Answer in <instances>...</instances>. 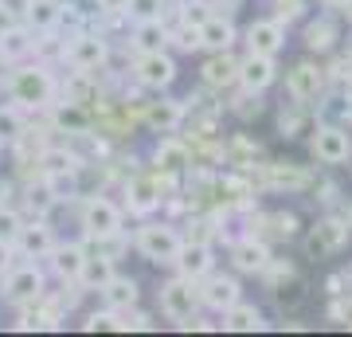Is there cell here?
<instances>
[{"label":"cell","instance_id":"obj_26","mask_svg":"<svg viewBox=\"0 0 352 337\" xmlns=\"http://www.w3.org/2000/svg\"><path fill=\"white\" fill-rule=\"evenodd\" d=\"M184 118V106L180 102H149L145 106V125H149L153 134H173L176 125Z\"/></svg>","mask_w":352,"mask_h":337},{"label":"cell","instance_id":"obj_24","mask_svg":"<svg viewBox=\"0 0 352 337\" xmlns=\"http://www.w3.org/2000/svg\"><path fill=\"white\" fill-rule=\"evenodd\" d=\"M113 275H118V271H113V259H110V255H90V251H87L82 271H78V287H82V290H102Z\"/></svg>","mask_w":352,"mask_h":337},{"label":"cell","instance_id":"obj_38","mask_svg":"<svg viewBox=\"0 0 352 337\" xmlns=\"http://www.w3.org/2000/svg\"><path fill=\"white\" fill-rule=\"evenodd\" d=\"M302 130H305V118H302V114H298V110L289 114V118H286V114H282V138H298Z\"/></svg>","mask_w":352,"mask_h":337},{"label":"cell","instance_id":"obj_15","mask_svg":"<svg viewBox=\"0 0 352 337\" xmlns=\"http://www.w3.org/2000/svg\"><path fill=\"white\" fill-rule=\"evenodd\" d=\"M126 196H129V212L138 216H149L153 208H161V176H129L126 185Z\"/></svg>","mask_w":352,"mask_h":337},{"label":"cell","instance_id":"obj_7","mask_svg":"<svg viewBox=\"0 0 352 337\" xmlns=\"http://www.w3.org/2000/svg\"><path fill=\"white\" fill-rule=\"evenodd\" d=\"M67 59H71V67H75V71L94 75L102 63L110 59V43H106V36H102V32H78V36H71Z\"/></svg>","mask_w":352,"mask_h":337},{"label":"cell","instance_id":"obj_3","mask_svg":"<svg viewBox=\"0 0 352 337\" xmlns=\"http://www.w3.org/2000/svg\"><path fill=\"white\" fill-rule=\"evenodd\" d=\"M180 75V67H176L173 51L161 48V51H141L138 59H133V79H138V87L145 90H168Z\"/></svg>","mask_w":352,"mask_h":337},{"label":"cell","instance_id":"obj_22","mask_svg":"<svg viewBox=\"0 0 352 337\" xmlns=\"http://www.w3.org/2000/svg\"><path fill=\"white\" fill-rule=\"evenodd\" d=\"M32 39H36V32L16 20L8 32H0V59H4V63L28 59V55H32Z\"/></svg>","mask_w":352,"mask_h":337},{"label":"cell","instance_id":"obj_39","mask_svg":"<svg viewBox=\"0 0 352 337\" xmlns=\"http://www.w3.org/2000/svg\"><path fill=\"white\" fill-rule=\"evenodd\" d=\"M129 4H133V0H98V12H106V16H129Z\"/></svg>","mask_w":352,"mask_h":337},{"label":"cell","instance_id":"obj_4","mask_svg":"<svg viewBox=\"0 0 352 337\" xmlns=\"http://www.w3.org/2000/svg\"><path fill=\"white\" fill-rule=\"evenodd\" d=\"M180 243H184V239H180V232H176L173 224H145V227L138 232L141 259L157 263V267H173Z\"/></svg>","mask_w":352,"mask_h":337},{"label":"cell","instance_id":"obj_13","mask_svg":"<svg viewBox=\"0 0 352 337\" xmlns=\"http://www.w3.org/2000/svg\"><path fill=\"white\" fill-rule=\"evenodd\" d=\"M321 90H325V71H321L317 63H298V67L286 75V94L294 102H302V106L317 102Z\"/></svg>","mask_w":352,"mask_h":337},{"label":"cell","instance_id":"obj_18","mask_svg":"<svg viewBox=\"0 0 352 337\" xmlns=\"http://www.w3.org/2000/svg\"><path fill=\"white\" fill-rule=\"evenodd\" d=\"M231 263H235V271H243V275H263L266 263H270V247L254 236L239 239V243L231 247Z\"/></svg>","mask_w":352,"mask_h":337},{"label":"cell","instance_id":"obj_16","mask_svg":"<svg viewBox=\"0 0 352 337\" xmlns=\"http://www.w3.org/2000/svg\"><path fill=\"white\" fill-rule=\"evenodd\" d=\"M51 271L59 283H78V271H82V259H87V247L82 243H59L55 239V247H51Z\"/></svg>","mask_w":352,"mask_h":337},{"label":"cell","instance_id":"obj_33","mask_svg":"<svg viewBox=\"0 0 352 337\" xmlns=\"http://www.w3.org/2000/svg\"><path fill=\"white\" fill-rule=\"evenodd\" d=\"M212 12H215V4H212V0H180V24L200 28Z\"/></svg>","mask_w":352,"mask_h":337},{"label":"cell","instance_id":"obj_2","mask_svg":"<svg viewBox=\"0 0 352 337\" xmlns=\"http://www.w3.org/2000/svg\"><path fill=\"white\" fill-rule=\"evenodd\" d=\"M78 224H82V236L87 239H118L122 236V208L106 196H90L82 204V216H78Z\"/></svg>","mask_w":352,"mask_h":337},{"label":"cell","instance_id":"obj_31","mask_svg":"<svg viewBox=\"0 0 352 337\" xmlns=\"http://www.w3.org/2000/svg\"><path fill=\"white\" fill-rule=\"evenodd\" d=\"M55 125H59V130H71V134H87L90 118H87V110H82V102H67V106H59V110H55Z\"/></svg>","mask_w":352,"mask_h":337},{"label":"cell","instance_id":"obj_43","mask_svg":"<svg viewBox=\"0 0 352 337\" xmlns=\"http://www.w3.org/2000/svg\"><path fill=\"white\" fill-rule=\"evenodd\" d=\"M344 99H349V110H352V83H349V90H344Z\"/></svg>","mask_w":352,"mask_h":337},{"label":"cell","instance_id":"obj_11","mask_svg":"<svg viewBox=\"0 0 352 337\" xmlns=\"http://www.w3.org/2000/svg\"><path fill=\"white\" fill-rule=\"evenodd\" d=\"M196 290H200V306H208V310H215V314H223L227 306H235V302L243 298L239 278L215 275V271H208V275L196 283Z\"/></svg>","mask_w":352,"mask_h":337},{"label":"cell","instance_id":"obj_30","mask_svg":"<svg viewBox=\"0 0 352 337\" xmlns=\"http://www.w3.org/2000/svg\"><path fill=\"white\" fill-rule=\"evenodd\" d=\"M344 236H349V227H340L337 220H321V224L314 227V236H309V247L321 255V251H337L340 243H344Z\"/></svg>","mask_w":352,"mask_h":337},{"label":"cell","instance_id":"obj_34","mask_svg":"<svg viewBox=\"0 0 352 337\" xmlns=\"http://www.w3.org/2000/svg\"><path fill=\"white\" fill-rule=\"evenodd\" d=\"M20 227H24V216L16 212V208H4V204H0V239H8V243H12Z\"/></svg>","mask_w":352,"mask_h":337},{"label":"cell","instance_id":"obj_28","mask_svg":"<svg viewBox=\"0 0 352 337\" xmlns=\"http://www.w3.org/2000/svg\"><path fill=\"white\" fill-rule=\"evenodd\" d=\"M157 165H161V173H184L188 169V145L176 138H161V145H157Z\"/></svg>","mask_w":352,"mask_h":337},{"label":"cell","instance_id":"obj_8","mask_svg":"<svg viewBox=\"0 0 352 337\" xmlns=\"http://www.w3.org/2000/svg\"><path fill=\"white\" fill-rule=\"evenodd\" d=\"M278 79V63L274 55H258V51H247L235 67V83H239L247 94H263L266 87H274Z\"/></svg>","mask_w":352,"mask_h":337},{"label":"cell","instance_id":"obj_36","mask_svg":"<svg viewBox=\"0 0 352 337\" xmlns=\"http://www.w3.org/2000/svg\"><path fill=\"white\" fill-rule=\"evenodd\" d=\"M270 224H274V232L282 239H294L298 232H302V220H298L294 212H274V216H270Z\"/></svg>","mask_w":352,"mask_h":337},{"label":"cell","instance_id":"obj_35","mask_svg":"<svg viewBox=\"0 0 352 337\" xmlns=\"http://www.w3.org/2000/svg\"><path fill=\"white\" fill-rule=\"evenodd\" d=\"M24 196H28V208H32L36 216H47V212H51V204H55V196L47 192V185H39V188H28Z\"/></svg>","mask_w":352,"mask_h":337},{"label":"cell","instance_id":"obj_23","mask_svg":"<svg viewBox=\"0 0 352 337\" xmlns=\"http://www.w3.org/2000/svg\"><path fill=\"white\" fill-rule=\"evenodd\" d=\"M235 67H239V59H231V51H212V59L200 67V75H204L208 87L223 90V87L235 83Z\"/></svg>","mask_w":352,"mask_h":337},{"label":"cell","instance_id":"obj_25","mask_svg":"<svg viewBox=\"0 0 352 337\" xmlns=\"http://www.w3.org/2000/svg\"><path fill=\"white\" fill-rule=\"evenodd\" d=\"M223 329H231V334H254V329H263V310L239 298L235 306L223 310Z\"/></svg>","mask_w":352,"mask_h":337},{"label":"cell","instance_id":"obj_32","mask_svg":"<svg viewBox=\"0 0 352 337\" xmlns=\"http://www.w3.org/2000/svg\"><path fill=\"white\" fill-rule=\"evenodd\" d=\"M24 138V118L16 106H0V145H16Z\"/></svg>","mask_w":352,"mask_h":337},{"label":"cell","instance_id":"obj_41","mask_svg":"<svg viewBox=\"0 0 352 337\" xmlns=\"http://www.w3.org/2000/svg\"><path fill=\"white\" fill-rule=\"evenodd\" d=\"M321 8H329V12H349L352 0H321Z\"/></svg>","mask_w":352,"mask_h":337},{"label":"cell","instance_id":"obj_27","mask_svg":"<svg viewBox=\"0 0 352 337\" xmlns=\"http://www.w3.org/2000/svg\"><path fill=\"white\" fill-rule=\"evenodd\" d=\"M337 36H340L337 24H333V20H325V16L305 24V48L314 51V55H325V51H333V48H337Z\"/></svg>","mask_w":352,"mask_h":337},{"label":"cell","instance_id":"obj_17","mask_svg":"<svg viewBox=\"0 0 352 337\" xmlns=\"http://www.w3.org/2000/svg\"><path fill=\"white\" fill-rule=\"evenodd\" d=\"M98 294H102V302H106V310H113V314H126V310H133V306L141 302L138 278H126V275H113Z\"/></svg>","mask_w":352,"mask_h":337},{"label":"cell","instance_id":"obj_1","mask_svg":"<svg viewBox=\"0 0 352 337\" xmlns=\"http://www.w3.org/2000/svg\"><path fill=\"white\" fill-rule=\"evenodd\" d=\"M161 314L168 322H180V325L196 322V314H200V290H196V283L184 275L168 278L161 287Z\"/></svg>","mask_w":352,"mask_h":337},{"label":"cell","instance_id":"obj_6","mask_svg":"<svg viewBox=\"0 0 352 337\" xmlns=\"http://www.w3.org/2000/svg\"><path fill=\"white\" fill-rule=\"evenodd\" d=\"M309 150L321 165H344L352 161V134L344 125H317L314 138H309Z\"/></svg>","mask_w":352,"mask_h":337},{"label":"cell","instance_id":"obj_9","mask_svg":"<svg viewBox=\"0 0 352 337\" xmlns=\"http://www.w3.org/2000/svg\"><path fill=\"white\" fill-rule=\"evenodd\" d=\"M4 298L12 306H28V302H39L43 298V271L39 267H8L4 271Z\"/></svg>","mask_w":352,"mask_h":337},{"label":"cell","instance_id":"obj_21","mask_svg":"<svg viewBox=\"0 0 352 337\" xmlns=\"http://www.w3.org/2000/svg\"><path fill=\"white\" fill-rule=\"evenodd\" d=\"M20 20L32 32H51V28H59V20H63V0H28V8Z\"/></svg>","mask_w":352,"mask_h":337},{"label":"cell","instance_id":"obj_19","mask_svg":"<svg viewBox=\"0 0 352 337\" xmlns=\"http://www.w3.org/2000/svg\"><path fill=\"white\" fill-rule=\"evenodd\" d=\"M235 39H239L235 24H231L227 16H219V12H212L200 24V48L204 51H231L235 48Z\"/></svg>","mask_w":352,"mask_h":337},{"label":"cell","instance_id":"obj_29","mask_svg":"<svg viewBox=\"0 0 352 337\" xmlns=\"http://www.w3.org/2000/svg\"><path fill=\"white\" fill-rule=\"evenodd\" d=\"M43 185H47V192L55 196V204L78 196V165L75 169H55V173H47L43 176Z\"/></svg>","mask_w":352,"mask_h":337},{"label":"cell","instance_id":"obj_10","mask_svg":"<svg viewBox=\"0 0 352 337\" xmlns=\"http://www.w3.org/2000/svg\"><path fill=\"white\" fill-rule=\"evenodd\" d=\"M173 267H176V275H184V278H192V283H200L208 271H215V251H212V243H208V239H184V243H180V251H176Z\"/></svg>","mask_w":352,"mask_h":337},{"label":"cell","instance_id":"obj_5","mask_svg":"<svg viewBox=\"0 0 352 337\" xmlns=\"http://www.w3.org/2000/svg\"><path fill=\"white\" fill-rule=\"evenodd\" d=\"M51 94H55V79L47 75V67H20L12 75V99L20 102V106H32V110H39V106H47Z\"/></svg>","mask_w":352,"mask_h":337},{"label":"cell","instance_id":"obj_20","mask_svg":"<svg viewBox=\"0 0 352 337\" xmlns=\"http://www.w3.org/2000/svg\"><path fill=\"white\" fill-rule=\"evenodd\" d=\"M133 51H161L168 48V24H161V16H141L138 24H133V36H129Z\"/></svg>","mask_w":352,"mask_h":337},{"label":"cell","instance_id":"obj_40","mask_svg":"<svg viewBox=\"0 0 352 337\" xmlns=\"http://www.w3.org/2000/svg\"><path fill=\"white\" fill-rule=\"evenodd\" d=\"M12 259H16V247L8 243V239H0V275H4L8 267H12Z\"/></svg>","mask_w":352,"mask_h":337},{"label":"cell","instance_id":"obj_12","mask_svg":"<svg viewBox=\"0 0 352 337\" xmlns=\"http://www.w3.org/2000/svg\"><path fill=\"white\" fill-rule=\"evenodd\" d=\"M243 43H247V51H258V55H282L286 51V24L282 20H254V24H247V32H243Z\"/></svg>","mask_w":352,"mask_h":337},{"label":"cell","instance_id":"obj_14","mask_svg":"<svg viewBox=\"0 0 352 337\" xmlns=\"http://www.w3.org/2000/svg\"><path fill=\"white\" fill-rule=\"evenodd\" d=\"M12 247L20 251L24 259H47V255H51V247H55V232H51V227H47V220L39 216L36 224H24L20 232H16Z\"/></svg>","mask_w":352,"mask_h":337},{"label":"cell","instance_id":"obj_37","mask_svg":"<svg viewBox=\"0 0 352 337\" xmlns=\"http://www.w3.org/2000/svg\"><path fill=\"white\" fill-rule=\"evenodd\" d=\"M78 165V157L71 150H47L43 153V169H47V173H55V169H75Z\"/></svg>","mask_w":352,"mask_h":337},{"label":"cell","instance_id":"obj_42","mask_svg":"<svg viewBox=\"0 0 352 337\" xmlns=\"http://www.w3.org/2000/svg\"><path fill=\"white\" fill-rule=\"evenodd\" d=\"M16 20H20V16H16V12H8V8L0 4V32H8V28H12Z\"/></svg>","mask_w":352,"mask_h":337}]
</instances>
